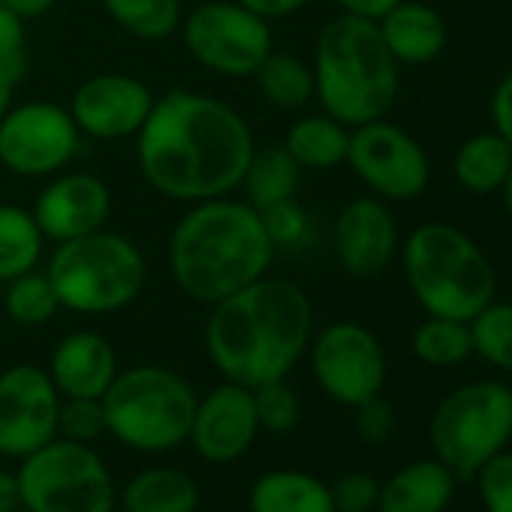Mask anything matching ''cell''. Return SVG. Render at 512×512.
I'll return each instance as SVG.
<instances>
[{"label": "cell", "instance_id": "42", "mask_svg": "<svg viewBox=\"0 0 512 512\" xmlns=\"http://www.w3.org/2000/svg\"><path fill=\"white\" fill-rule=\"evenodd\" d=\"M338 10L344 16H356V19H368V22H380L392 7H398L401 0H335Z\"/></svg>", "mask_w": 512, "mask_h": 512}, {"label": "cell", "instance_id": "17", "mask_svg": "<svg viewBox=\"0 0 512 512\" xmlns=\"http://www.w3.org/2000/svg\"><path fill=\"white\" fill-rule=\"evenodd\" d=\"M260 434L253 389L220 380L211 392L196 401L187 443L208 464H232L253 446Z\"/></svg>", "mask_w": 512, "mask_h": 512}, {"label": "cell", "instance_id": "10", "mask_svg": "<svg viewBox=\"0 0 512 512\" xmlns=\"http://www.w3.org/2000/svg\"><path fill=\"white\" fill-rule=\"evenodd\" d=\"M187 55L208 73L247 79L275 49L272 22L250 13L238 0H202L181 19Z\"/></svg>", "mask_w": 512, "mask_h": 512}, {"label": "cell", "instance_id": "27", "mask_svg": "<svg viewBox=\"0 0 512 512\" xmlns=\"http://www.w3.org/2000/svg\"><path fill=\"white\" fill-rule=\"evenodd\" d=\"M46 253V235L40 232L34 211L0 202V284L40 269Z\"/></svg>", "mask_w": 512, "mask_h": 512}, {"label": "cell", "instance_id": "4", "mask_svg": "<svg viewBox=\"0 0 512 512\" xmlns=\"http://www.w3.org/2000/svg\"><path fill=\"white\" fill-rule=\"evenodd\" d=\"M314 100L350 130L380 121L398 100L401 67L386 49L377 22L338 16L314 43Z\"/></svg>", "mask_w": 512, "mask_h": 512}, {"label": "cell", "instance_id": "39", "mask_svg": "<svg viewBox=\"0 0 512 512\" xmlns=\"http://www.w3.org/2000/svg\"><path fill=\"white\" fill-rule=\"evenodd\" d=\"M0 67L25 73V19L0 4Z\"/></svg>", "mask_w": 512, "mask_h": 512}, {"label": "cell", "instance_id": "37", "mask_svg": "<svg viewBox=\"0 0 512 512\" xmlns=\"http://www.w3.org/2000/svg\"><path fill=\"white\" fill-rule=\"evenodd\" d=\"M329 488H332L335 512H374L377 509L380 482L371 473H362V470L344 473Z\"/></svg>", "mask_w": 512, "mask_h": 512}, {"label": "cell", "instance_id": "33", "mask_svg": "<svg viewBox=\"0 0 512 512\" xmlns=\"http://www.w3.org/2000/svg\"><path fill=\"white\" fill-rule=\"evenodd\" d=\"M275 253H305L317 238V223L299 199H284L260 211Z\"/></svg>", "mask_w": 512, "mask_h": 512}, {"label": "cell", "instance_id": "21", "mask_svg": "<svg viewBox=\"0 0 512 512\" xmlns=\"http://www.w3.org/2000/svg\"><path fill=\"white\" fill-rule=\"evenodd\" d=\"M455 485L458 479L443 461H410L380 482L374 512H446L455 497Z\"/></svg>", "mask_w": 512, "mask_h": 512}, {"label": "cell", "instance_id": "6", "mask_svg": "<svg viewBox=\"0 0 512 512\" xmlns=\"http://www.w3.org/2000/svg\"><path fill=\"white\" fill-rule=\"evenodd\" d=\"M46 275L58 293L61 311L109 317L142 296L148 284V263L133 238L106 226L55 244Z\"/></svg>", "mask_w": 512, "mask_h": 512}, {"label": "cell", "instance_id": "22", "mask_svg": "<svg viewBox=\"0 0 512 512\" xmlns=\"http://www.w3.org/2000/svg\"><path fill=\"white\" fill-rule=\"evenodd\" d=\"M250 512H335L329 482L308 470H269L250 485Z\"/></svg>", "mask_w": 512, "mask_h": 512}, {"label": "cell", "instance_id": "45", "mask_svg": "<svg viewBox=\"0 0 512 512\" xmlns=\"http://www.w3.org/2000/svg\"><path fill=\"white\" fill-rule=\"evenodd\" d=\"M22 506L19 479L10 470H0V512H16Z\"/></svg>", "mask_w": 512, "mask_h": 512}, {"label": "cell", "instance_id": "8", "mask_svg": "<svg viewBox=\"0 0 512 512\" xmlns=\"http://www.w3.org/2000/svg\"><path fill=\"white\" fill-rule=\"evenodd\" d=\"M512 440V386L473 380L452 389L431 413L428 443L455 479H473Z\"/></svg>", "mask_w": 512, "mask_h": 512}, {"label": "cell", "instance_id": "24", "mask_svg": "<svg viewBox=\"0 0 512 512\" xmlns=\"http://www.w3.org/2000/svg\"><path fill=\"white\" fill-rule=\"evenodd\" d=\"M302 178H305V169L293 160V154L284 148V142L281 145H256L238 190H244L247 205L263 211L275 202L296 199Z\"/></svg>", "mask_w": 512, "mask_h": 512}, {"label": "cell", "instance_id": "1", "mask_svg": "<svg viewBox=\"0 0 512 512\" xmlns=\"http://www.w3.org/2000/svg\"><path fill=\"white\" fill-rule=\"evenodd\" d=\"M253 148V130L235 106L214 94L175 88L154 100L136 133V166L154 193L193 205L232 196Z\"/></svg>", "mask_w": 512, "mask_h": 512}, {"label": "cell", "instance_id": "14", "mask_svg": "<svg viewBox=\"0 0 512 512\" xmlns=\"http://www.w3.org/2000/svg\"><path fill=\"white\" fill-rule=\"evenodd\" d=\"M61 392L40 365H10L0 371V455L28 458L58 437Z\"/></svg>", "mask_w": 512, "mask_h": 512}, {"label": "cell", "instance_id": "5", "mask_svg": "<svg viewBox=\"0 0 512 512\" xmlns=\"http://www.w3.org/2000/svg\"><path fill=\"white\" fill-rule=\"evenodd\" d=\"M404 281L428 317L470 323L497 290L485 250L458 226L425 220L398 247Z\"/></svg>", "mask_w": 512, "mask_h": 512}, {"label": "cell", "instance_id": "20", "mask_svg": "<svg viewBox=\"0 0 512 512\" xmlns=\"http://www.w3.org/2000/svg\"><path fill=\"white\" fill-rule=\"evenodd\" d=\"M380 37L398 67H425L437 61L449 43V25L425 0H401L380 22Z\"/></svg>", "mask_w": 512, "mask_h": 512}, {"label": "cell", "instance_id": "16", "mask_svg": "<svg viewBox=\"0 0 512 512\" xmlns=\"http://www.w3.org/2000/svg\"><path fill=\"white\" fill-rule=\"evenodd\" d=\"M401 235L389 202L377 196L350 199L332 223V253L338 266L359 281L383 275L398 256Z\"/></svg>", "mask_w": 512, "mask_h": 512}, {"label": "cell", "instance_id": "11", "mask_svg": "<svg viewBox=\"0 0 512 512\" xmlns=\"http://www.w3.org/2000/svg\"><path fill=\"white\" fill-rule=\"evenodd\" d=\"M305 356L323 395L341 407L353 410L365 398L380 395L386 386V350L380 338L362 323H329L326 329L314 332Z\"/></svg>", "mask_w": 512, "mask_h": 512}, {"label": "cell", "instance_id": "18", "mask_svg": "<svg viewBox=\"0 0 512 512\" xmlns=\"http://www.w3.org/2000/svg\"><path fill=\"white\" fill-rule=\"evenodd\" d=\"M31 211L46 241L61 244L109 226L112 190L94 172L64 169L46 181Z\"/></svg>", "mask_w": 512, "mask_h": 512}, {"label": "cell", "instance_id": "31", "mask_svg": "<svg viewBox=\"0 0 512 512\" xmlns=\"http://www.w3.org/2000/svg\"><path fill=\"white\" fill-rule=\"evenodd\" d=\"M4 311L16 326L25 329H37L55 320V314L61 311L58 293L49 281L46 272H25L13 281L4 284Z\"/></svg>", "mask_w": 512, "mask_h": 512}, {"label": "cell", "instance_id": "15", "mask_svg": "<svg viewBox=\"0 0 512 512\" xmlns=\"http://www.w3.org/2000/svg\"><path fill=\"white\" fill-rule=\"evenodd\" d=\"M154 100V91L139 76L97 73L76 88L67 109L82 136L97 142H121L136 139Z\"/></svg>", "mask_w": 512, "mask_h": 512}, {"label": "cell", "instance_id": "38", "mask_svg": "<svg viewBox=\"0 0 512 512\" xmlns=\"http://www.w3.org/2000/svg\"><path fill=\"white\" fill-rule=\"evenodd\" d=\"M353 419H356V431L365 443H386L395 434V407L383 398V392L356 404Z\"/></svg>", "mask_w": 512, "mask_h": 512}, {"label": "cell", "instance_id": "41", "mask_svg": "<svg viewBox=\"0 0 512 512\" xmlns=\"http://www.w3.org/2000/svg\"><path fill=\"white\" fill-rule=\"evenodd\" d=\"M238 4L247 7L256 16H263L266 22H278V19L302 13L311 4V0H238Z\"/></svg>", "mask_w": 512, "mask_h": 512}, {"label": "cell", "instance_id": "26", "mask_svg": "<svg viewBox=\"0 0 512 512\" xmlns=\"http://www.w3.org/2000/svg\"><path fill=\"white\" fill-rule=\"evenodd\" d=\"M509 169H512V148L494 130L473 133L470 139H464L452 160L455 181L473 196L500 193Z\"/></svg>", "mask_w": 512, "mask_h": 512}, {"label": "cell", "instance_id": "46", "mask_svg": "<svg viewBox=\"0 0 512 512\" xmlns=\"http://www.w3.org/2000/svg\"><path fill=\"white\" fill-rule=\"evenodd\" d=\"M500 196H503L506 217L512 220V169H509V175H506V181H503V187H500Z\"/></svg>", "mask_w": 512, "mask_h": 512}, {"label": "cell", "instance_id": "3", "mask_svg": "<svg viewBox=\"0 0 512 512\" xmlns=\"http://www.w3.org/2000/svg\"><path fill=\"white\" fill-rule=\"evenodd\" d=\"M275 256L260 211L232 196L193 202L169 235L175 287L184 299L208 308L269 275Z\"/></svg>", "mask_w": 512, "mask_h": 512}, {"label": "cell", "instance_id": "19", "mask_svg": "<svg viewBox=\"0 0 512 512\" xmlns=\"http://www.w3.org/2000/svg\"><path fill=\"white\" fill-rule=\"evenodd\" d=\"M46 371L61 398H103L121 368L115 347L100 332L76 329L55 344Z\"/></svg>", "mask_w": 512, "mask_h": 512}, {"label": "cell", "instance_id": "25", "mask_svg": "<svg viewBox=\"0 0 512 512\" xmlns=\"http://www.w3.org/2000/svg\"><path fill=\"white\" fill-rule=\"evenodd\" d=\"M284 148L305 172H326L347 163L350 148V127L335 121L332 115H305L293 121L284 136Z\"/></svg>", "mask_w": 512, "mask_h": 512}, {"label": "cell", "instance_id": "2", "mask_svg": "<svg viewBox=\"0 0 512 512\" xmlns=\"http://www.w3.org/2000/svg\"><path fill=\"white\" fill-rule=\"evenodd\" d=\"M314 338V302L302 284L263 275L211 305L205 353L223 380L256 389L287 380Z\"/></svg>", "mask_w": 512, "mask_h": 512}, {"label": "cell", "instance_id": "29", "mask_svg": "<svg viewBox=\"0 0 512 512\" xmlns=\"http://www.w3.org/2000/svg\"><path fill=\"white\" fill-rule=\"evenodd\" d=\"M100 4L124 34L145 43L169 40L184 19V0H100Z\"/></svg>", "mask_w": 512, "mask_h": 512}, {"label": "cell", "instance_id": "43", "mask_svg": "<svg viewBox=\"0 0 512 512\" xmlns=\"http://www.w3.org/2000/svg\"><path fill=\"white\" fill-rule=\"evenodd\" d=\"M19 79H22V73H19V70L0 67V121H4V118H7V112L16 106Z\"/></svg>", "mask_w": 512, "mask_h": 512}, {"label": "cell", "instance_id": "32", "mask_svg": "<svg viewBox=\"0 0 512 512\" xmlns=\"http://www.w3.org/2000/svg\"><path fill=\"white\" fill-rule=\"evenodd\" d=\"M473 356L485 359L497 371L512 374V302L491 299L470 320Z\"/></svg>", "mask_w": 512, "mask_h": 512}, {"label": "cell", "instance_id": "28", "mask_svg": "<svg viewBox=\"0 0 512 512\" xmlns=\"http://www.w3.org/2000/svg\"><path fill=\"white\" fill-rule=\"evenodd\" d=\"M256 82V91L260 97L284 112H296L305 109L308 103H314V70L311 64H305L302 58L290 55V52H269V58L256 67V73L250 76Z\"/></svg>", "mask_w": 512, "mask_h": 512}, {"label": "cell", "instance_id": "35", "mask_svg": "<svg viewBox=\"0 0 512 512\" xmlns=\"http://www.w3.org/2000/svg\"><path fill=\"white\" fill-rule=\"evenodd\" d=\"M103 434H106V413L100 398H61L58 437L94 446V440H100Z\"/></svg>", "mask_w": 512, "mask_h": 512}, {"label": "cell", "instance_id": "12", "mask_svg": "<svg viewBox=\"0 0 512 512\" xmlns=\"http://www.w3.org/2000/svg\"><path fill=\"white\" fill-rule=\"evenodd\" d=\"M82 139L67 106L52 100L16 103L0 121V166L19 178H52L73 166Z\"/></svg>", "mask_w": 512, "mask_h": 512}, {"label": "cell", "instance_id": "13", "mask_svg": "<svg viewBox=\"0 0 512 512\" xmlns=\"http://www.w3.org/2000/svg\"><path fill=\"white\" fill-rule=\"evenodd\" d=\"M347 166L383 202H410L431 184V160L416 136L380 118L350 130Z\"/></svg>", "mask_w": 512, "mask_h": 512}, {"label": "cell", "instance_id": "36", "mask_svg": "<svg viewBox=\"0 0 512 512\" xmlns=\"http://www.w3.org/2000/svg\"><path fill=\"white\" fill-rule=\"evenodd\" d=\"M485 512H512V452H497L473 476Z\"/></svg>", "mask_w": 512, "mask_h": 512}, {"label": "cell", "instance_id": "30", "mask_svg": "<svg viewBox=\"0 0 512 512\" xmlns=\"http://www.w3.org/2000/svg\"><path fill=\"white\" fill-rule=\"evenodd\" d=\"M410 347L413 356L431 368H455L473 356L470 323L449 320V317H425L416 326Z\"/></svg>", "mask_w": 512, "mask_h": 512}, {"label": "cell", "instance_id": "9", "mask_svg": "<svg viewBox=\"0 0 512 512\" xmlns=\"http://www.w3.org/2000/svg\"><path fill=\"white\" fill-rule=\"evenodd\" d=\"M22 509L28 512H115V482L88 443L55 437L16 470Z\"/></svg>", "mask_w": 512, "mask_h": 512}, {"label": "cell", "instance_id": "7", "mask_svg": "<svg viewBox=\"0 0 512 512\" xmlns=\"http://www.w3.org/2000/svg\"><path fill=\"white\" fill-rule=\"evenodd\" d=\"M100 401L106 434L133 452L160 455L187 443L199 395L172 368L133 365L118 371Z\"/></svg>", "mask_w": 512, "mask_h": 512}, {"label": "cell", "instance_id": "34", "mask_svg": "<svg viewBox=\"0 0 512 512\" xmlns=\"http://www.w3.org/2000/svg\"><path fill=\"white\" fill-rule=\"evenodd\" d=\"M256 419H260V431L269 434H290L302 419V401L299 392L287 380H272L253 389Z\"/></svg>", "mask_w": 512, "mask_h": 512}, {"label": "cell", "instance_id": "44", "mask_svg": "<svg viewBox=\"0 0 512 512\" xmlns=\"http://www.w3.org/2000/svg\"><path fill=\"white\" fill-rule=\"evenodd\" d=\"M7 10H13L19 19H40V16H46V13H52L55 10V4L58 0H0Z\"/></svg>", "mask_w": 512, "mask_h": 512}, {"label": "cell", "instance_id": "40", "mask_svg": "<svg viewBox=\"0 0 512 512\" xmlns=\"http://www.w3.org/2000/svg\"><path fill=\"white\" fill-rule=\"evenodd\" d=\"M488 118H491V130L500 139H506L512 148V70L497 79L488 100Z\"/></svg>", "mask_w": 512, "mask_h": 512}, {"label": "cell", "instance_id": "23", "mask_svg": "<svg viewBox=\"0 0 512 512\" xmlns=\"http://www.w3.org/2000/svg\"><path fill=\"white\" fill-rule=\"evenodd\" d=\"M199 482L181 467H145L121 491V512H196Z\"/></svg>", "mask_w": 512, "mask_h": 512}]
</instances>
